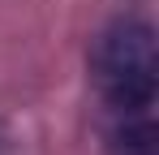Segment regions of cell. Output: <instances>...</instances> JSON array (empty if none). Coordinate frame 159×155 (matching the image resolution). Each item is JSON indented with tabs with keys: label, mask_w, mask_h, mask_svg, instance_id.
I'll list each match as a JSON object with an SVG mask.
<instances>
[{
	"label": "cell",
	"mask_w": 159,
	"mask_h": 155,
	"mask_svg": "<svg viewBox=\"0 0 159 155\" xmlns=\"http://www.w3.org/2000/svg\"><path fill=\"white\" fill-rule=\"evenodd\" d=\"M90 78L112 116L151 112L159 91L155 26L142 17H116L90 48Z\"/></svg>",
	"instance_id": "cell-1"
},
{
	"label": "cell",
	"mask_w": 159,
	"mask_h": 155,
	"mask_svg": "<svg viewBox=\"0 0 159 155\" xmlns=\"http://www.w3.org/2000/svg\"><path fill=\"white\" fill-rule=\"evenodd\" d=\"M107 155H159V125L151 112H133V116H112L107 125Z\"/></svg>",
	"instance_id": "cell-2"
},
{
	"label": "cell",
	"mask_w": 159,
	"mask_h": 155,
	"mask_svg": "<svg viewBox=\"0 0 159 155\" xmlns=\"http://www.w3.org/2000/svg\"><path fill=\"white\" fill-rule=\"evenodd\" d=\"M9 151V129H4V121H0V155Z\"/></svg>",
	"instance_id": "cell-3"
}]
</instances>
